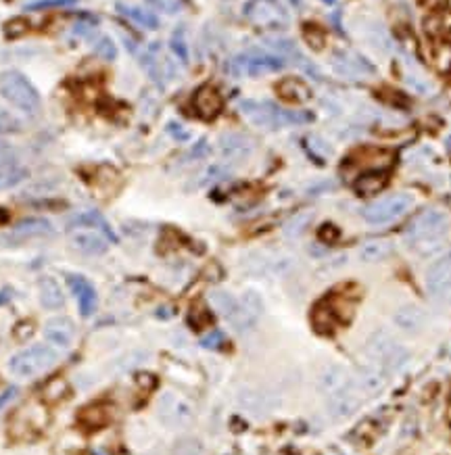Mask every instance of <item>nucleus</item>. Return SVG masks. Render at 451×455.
Here are the masks:
<instances>
[{"instance_id":"obj_4","label":"nucleus","mask_w":451,"mask_h":455,"mask_svg":"<svg viewBox=\"0 0 451 455\" xmlns=\"http://www.w3.org/2000/svg\"><path fill=\"white\" fill-rule=\"evenodd\" d=\"M365 355L372 364L382 365L389 372H397L409 362V351L385 330H376L368 336Z\"/></svg>"},{"instance_id":"obj_17","label":"nucleus","mask_w":451,"mask_h":455,"mask_svg":"<svg viewBox=\"0 0 451 455\" xmlns=\"http://www.w3.org/2000/svg\"><path fill=\"white\" fill-rule=\"evenodd\" d=\"M71 244L84 255H102L109 249V238L98 230H80L71 234Z\"/></svg>"},{"instance_id":"obj_3","label":"nucleus","mask_w":451,"mask_h":455,"mask_svg":"<svg viewBox=\"0 0 451 455\" xmlns=\"http://www.w3.org/2000/svg\"><path fill=\"white\" fill-rule=\"evenodd\" d=\"M0 96L23 115L34 117L40 111V94L21 71L8 69L0 73Z\"/></svg>"},{"instance_id":"obj_19","label":"nucleus","mask_w":451,"mask_h":455,"mask_svg":"<svg viewBox=\"0 0 451 455\" xmlns=\"http://www.w3.org/2000/svg\"><path fill=\"white\" fill-rule=\"evenodd\" d=\"M326 399H328V413L334 420H347L360 408V399L353 393V389L341 391V393H336L332 397H326Z\"/></svg>"},{"instance_id":"obj_25","label":"nucleus","mask_w":451,"mask_h":455,"mask_svg":"<svg viewBox=\"0 0 451 455\" xmlns=\"http://www.w3.org/2000/svg\"><path fill=\"white\" fill-rule=\"evenodd\" d=\"M393 247L389 240L385 238H374V240H368L363 242L360 249V259L363 264H378L382 259H387L391 255Z\"/></svg>"},{"instance_id":"obj_26","label":"nucleus","mask_w":451,"mask_h":455,"mask_svg":"<svg viewBox=\"0 0 451 455\" xmlns=\"http://www.w3.org/2000/svg\"><path fill=\"white\" fill-rule=\"evenodd\" d=\"M46 234H52V226H50V222L36 218V220H23L21 224H17V226L13 228V232H11V238H15V240H23V238L46 236Z\"/></svg>"},{"instance_id":"obj_2","label":"nucleus","mask_w":451,"mask_h":455,"mask_svg":"<svg viewBox=\"0 0 451 455\" xmlns=\"http://www.w3.org/2000/svg\"><path fill=\"white\" fill-rule=\"evenodd\" d=\"M240 111L245 113V117L257 126V128H266V130H278L282 126H297V124H308L312 122L310 113H301V111H288L282 109L274 102H255V100H242L240 102Z\"/></svg>"},{"instance_id":"obj_35","label":"nucleus","mask_w":451,"mask_h":455,"mask_svg":"<svg viewBox=\"0 0 451 455\" xmlns=\"http://www.w3.org/2000/svg\"><path fill=\"white\" fill-rule=\"evenodd\" d=\"M78 0H34L25 4V11H40V8H54V6H71Z\"/></svg>"},{"instance_id":"obj_24","label":"nucleus","mask_w":451,"mask_h":455,"mask_svg":"<svg viewBox=\"0 0 451 455\" xmlns=\"http://www.w3.org/2000/svg\"><path fill=\"white\" fill-rule=\"evenodd\" d=\"M276 94L288 102H308L312 98V88L299 78H286L276 84Z\"/></svg>"},{"instance_id":"obj_30","label":"nucleus","mask_w":451,"mask_h":455,"mask_svg":"<svg viewBox=\"0 0 451 455\" xmlns=\"http://www.w3.org/2000/svg\"><path fill=\"white\" fill-rule=\"evenodd\" d=\"M382 186H385V174L370 172V174L361 176L360 180L356 182V190H358L360 194H374V192H378Z\"/></svg>"},{"instance_id":"obj_39","label":"nucleus","mask_w":451,"mask_h":455,"mask_svg":"<svg viewBox=\"0 0 451 455\" xmlns=\"http://www.w3.org/2000/svg\"><path fill=\"white\" fill-rule=\"evenodd\" d=\"M15 395H17V389H15V386H11V389H8V391H6V393L0 397V410H2V408H4V403H8V401L15 397Z\"/></svg>"},{"instance_id":"obj_31","label":"nucleus","mask_w":451,"mask_h":455,"mask_svg":"<svg viewBox=\"0 0 451 455\" xmlns=\"http://www.w3.org/2000/svg\"><path fill=\"white\" fill-rule=\"evenodd\" d=\"M240 303L245 305V309H247L253 318H259V316L264 314V301H262V297H259L257 292H253V290L245 292L242 299H240Z\"/></svg>"},{"instance_id":"obj_15","label":"nucleus","mask_w":451,"mask_h":455,"mask_svg":"<svg viewBox=\"0 0 451 455\" xmlns=\"http://www.w3.org/2000/svg\"><path fill=\"white\" fill-rule=\"evenodd\" d=\"M67 284L71 288V292L76 295L78 299V307H80V314L84 318H88L94 314L96 309V290L92 288V284L84 278V276H76V273H69L67 276Z\"/></svg>"},{"instance_id":"obj_36","label":"nucleus","mask_w":451,"mask_h":455,"mask_svg":"<svg viewBox=\"0 0 451 455\" xmlns=\"http://www.w3.org/2000/svg\"><path fill=\"white\" fill-rule=\"evenodd\" d=\"M96 54H100V57H102V59H107V61H113V59H115V54H117L113 40L102 38V40L96 45Z\"/></svg>"},{"instance_id":"obj_8","label":"nucleus","mask_w":451,"mask_h":455,"mask_svg":"<svg viewBox=\"0 0 451 455\" xmlns=\"http://www.w3.org/2000/svg\"><path fill=\"white\" fill-rule=\"evenodd\" d=\"M211 303L220 312V316H224L230 321V326L236 332H249L255 326V321H257V318H253L238 299H234L226 290H213L211 292Z\"/></svg>"},{"instance_id":"obj_21","label":"nucleus","mask_w":451,"mask_h":455,"mask_svg":"<svg viewBox=\"0 0 451 455\" xmlns=\"http://www.w3.org/2000/svg\"><path fill=\"white\" fill-rule=\"evenodd\" d=\"M45 336L50 345H54L59 349H69L74 343V326L69 319H50V321H46Z\"/></svg>"},{"instance_id":"obj_37","label":"nucleus","mask_w":451,"mask_h":455,"mask_svg":"<svg viewBox=\"0 0 451 455\" xmlns=\"http://www.w3.org/2000/svg\"><path fill=\"white\" fill-rule=\"evenodd\" d=\"M222 343H224V334H222L220 330H216V332H211V334L203 336V341H201V345H203V347H207V349H218Z\"/></svg>"},{"instance_id":"obj_27","label":"nucleus","mask_w":451,"mask_h":455,"mask_svg":"<svg viewBox=\"0 0 451 455\" xmlns=\"http://www.w3.org/2000/svg\"><path fill=\"white\" fill-rule=\"evenodd\" d=\"M69 228L74 230V228H86V230H98V232H102L109 240H115V234L111 232V228L109 224L102 220V215L100 213H96V211H86V213H78L71 222H69Z\"/></svg>"},{"instance_id":"obj_23","label":"nucleus","mask_w":451,"mask_h":455,"mask_svg":"<svg viewBox=\"0 0 451 455\" xmlns=\"http://www.w3.org/2000/svg\"><path fill=\"white\" fill-rule=\"evenodd\" d=\"M393 321H395V326H397L399 330L414 334V332L422 330V326H424V321H426V314H424L418 305H402V307L395 312Z\"/></svg>"},{"instance_id":"obj_41","label":"nucleus","mask_w":451,"mask_h":455,"mask_svg":"<svg viewBox=\"0 0 451 455\" xmlns=\"http://www.w3.org/2000/svg\"><path fill=\"white\" fill-rule=\"evenodd\" d=\"M326 4H334V0H324Z\"/></svg>"},{"instance_id":"obj_28","label":"nucleus","mask_w":451,"mask_h":455,"mask_svg":"<svg viewBox=\"0 0 451 455\" xmlns=\"http://www.w3.org/2000/svg\"><path fill=\"white\" fill-rule=\"evenodd\" d=\"M117 11L124 13L128 19H132L134 23L142 25V28H148V30H155L159 25L157 17L151 13V11H144V8H138V6H128L124 2H117Z\"/></svg>"},{"instance_id":"obj_18","label":"nucleus","mask_w":451,"mask_h":455,"mask_svg":"<svg viewBox=\"0 0 451 455\" xmlns=\"http://www.w3.org/2000/svg\"><path fill=\"white\" fill-rule=\"evenodd\" d=\"M220 153L226 161L230 163H240L245 159H249V155L253 153V144L247 136L240 134H226L220 138Z\"/></svg>"},{"instance_id":"obj_13","label":"nucleus","mask_w":451,"mask_h":455,"mask_svg":"<svg viewBox=\"0 0 451 455\" xmlns=\"http://www.w3.org/2000/svg\"><path fill=\"white\" fill-rule=\"evenodd\" d=\"M317 389L326 397H332V395H336L341 391L353 389L349 370L341 364H332L328 365V367H324L322 374H320V378H317Z\"/></svg>"},{"instance_id":"obj_33","label":"nucleus","mask_w":451,"mask_h":455,"mask_svg":"<svg viewBox=\"0 0 451 455\" xmlns=\"http://www.w3.org/2000/svg\"><path fill=\"white\" fill-rule=\"evenodd\" d=\"M303 36H305V42L310 48H314V50H320L322 46H324V32L314 25V23H308L305 28H303Z\"/></svg>"},{"instance_id":"obj_38","label":"nucleus","mask_w":451,"mask_h":455,"mask_svg":"<svg viewBox=\"0 0 451 455\" xmlns=\"http://www.w3.org/2000/svg\"><path fill=\"white\" fill-rule=\"evenodd\" d=\"M176 455H201V447L192 441L188 443H182L180 447L176 449Z\"/></svg>"},{"instance_id":"obj_5","label":"nucleus","mask_w":451,"mask_h":455,"mask_svg":"<svg viewBox=\"0 0 451 455\" xmlns=\"http://www.w3.org/2000/svg\"><path fill=\"white\" fill-rule=\"evenodd\" d=\"M284 67H286L284 57L266 52V50H251L234 57L228 65V71L236 78H257V76L280 71Z\"/></svg>"},{"instance_id":"obj_16","label":"nucleus","mask_w":451,"mask_h":455,"mask_svg":"<svg viewBox=\"0 0 451 455\" xmlns=\"http://www.w3.org/2000/svg\"><path fill=\"white\" fill-rule=\"evenodd\" d=\"M358 384H360L363 393L378 395L389 384V370H385L382 365L372 364V362L361 365L360 372H358Z\"/></svg>"},{"instance_id":"obj_14","label":"nucleus","mask_w":451,"mask_h":455,"mask_svg":"<svg viewBox=\"0 0 451 455\" xmlns=\"http://www.w3.org/2000/svg\"><path fill=\"white\" fill-rule=\"evenodd\" d=\"M222 105H224L222 94L211 84L201 86L199 90L194 92V96H192V109L203 119H213L222 111Z\"/></svg>"},{"instance_id":"obj_12","label":"nucleus","mask_w":451,"mask_h":455,"mask_svg":"<svg viewBox=\"0 0 451 455\" xmlns=\"http://www.w3.org/2000/svg\"><path fill=\"white\" fill-rule=\"evenodd\" d=\"M25 176H28V172L19 163V157L13 150V146L0 140V190L23 182Z\"/></svg>"},{"instance_id":"obj_20","label":"nucleus","mask_w":451,"mask_h":455,"mask_svg":"<svg viewBox=\"0 0 451 455\" xmlns=\"http://www.w3.org/2000/svg\"><path fill=\"white\" fill-rule=\"evenodd\" d=\"M238 403H240L242 410L253 413V415H264L276 406L271 395L259 391V389H242L238 393Z\"/></svg>"},{"instance_id":"obj_32","label":"nucleus","mask_w":451,"mask_h":455,"mask_svg":"<svg viewBox=\"0 0 451 455\" xmlns=\"http://www.w3.org/2000/svg\"><path fill=\"white\" fill-rule=\"evenodd\" d=\"M170 48H172V52L180 59L182 63H188V46H186V40H184V34H182L180 28L172 34Z\"/></svg>"},{"instance_id":"obj_34","label":"nucleus","mask_w":451,"mask_h":455,"mask_svg":"<svg viewBox=\"0 0 451 455\" xmlns=\"http://www.w3.org/2000/svg\"><path fill=\"white\" fill-rule=\"evenodd\" d=\"M21 130V124L6 111H0V134H17Z\"/></svg>"},{"instance_id":"obj_1","label":"nucleus","mask_w":451,"mask_h":455,"mask_svg":"<svg viewBox=\"0 0 451 455\" xmlns=\"http://www.w3.org/2000/svg\"><path fill=\"white\" fill-rule=\"evenodd\" d=\"M450 232V218L441 209H426L420 213L406 232V244L418 255L426 257L437 253Z\"/></svg>"},{"instance_id":"obj_22","label":"nucleus","mask_w":451,"mask_h":455,"mask_svg":"<svg viewBox=\"0 0 451 455\" xmlns=\"http://www.w3.org/2000/svg\"><path fill=\"white\" fill-rule=\"evenodd\" d=\"M334 71L347 78H360V76L374 73V67L360 54H339L334 57Z\"/></svg>"},{"instance_id":"obj_9","label":"nucleus","mask_w":451,"mask_h":455,"mask_svg":"<svg viewBox=\"0 0 451 455\" xmlns=\"http://www.w3.org/2000/svg\"><path fill=\"white\" fill-rule=\"evenodd\" d=\"M245 17L259 28H282L288 23V13L280 0H249L245 4Z\"/></svg>"},{"instance_id":"obj_7","label":"nucleus","mask_w":451,"mask_h":455,"mask_svg":"<svg viewBox=\"0 0 451 455\" xmlns=\"http://www.w3.org/2000/svg\"><path fill=\"white\" fill-rule=\"evenodd\" d=\"M57 360H59V355L54 349H50L46 345H34V347L13 355L8 362V367L15 376L30 378V376H36V374H42L46 370H50L57 364Z\"/></svg>"},{"instance_id":"obj_6","label":"nucleus","mask_w":451,"mask_h":455,"mask_svg":"<svg viewBox=\"0 0 451 455\" xmlns=\"http://www.w3.org/2000/svg\"><path fill=\"white\" fill-rule=\"evenodd\" d=\"M411 205H414L411 194L397 192V194H391L387 199H380V201L368 205L361 215H363L365 224H370V226H385V224H391V222L399 220L402 215H406L411 209Z\"/></svg>"},{"instance_id":"obj_11","label":"nucleus","mask_w":451,"mask_h":455,"mask_svg":"<svg viewBox=\"0 0 451 455\" xmlns=\"http://www.w3.org/2000/svg\"><path fill=\"white\" fill-rule=\"evenodd\" d=\"M159 415L170 426H186L192 420V406L176 393H165L159 399Z\"/></svg>"},{"instance_id":"obj_10","label":"nucleus","mask_w":451,"mask_h":455,"mask_svg":"<svg viewBox=\"0 0 451 455\" xmlns=\"http://www.w3.org/2000/svg\"><path fill=\"white\" fill-rule=\"evenodd\" d=\"M426 290L433 299L445 301L451 297V253L437 259L426 272Z\"/></svg>"},{"instance_id":"obj_40","label":"nucleus","mask_w":451,"mask_h":455,"mask_svg":"<svg viewBox=\"0 0 451 455\" xmlns=\"http://www.w3.org/2000/svg\"><path fill=\"white\" fill-rule=\"evenodd\" d=\"M8 297H11V292H8V290H2V292H0V303L8 301Z\"/></svg>"},{"instance_id":"obj_29","label":"nucleus","mask_w":451,"mask_h":455,"mask_svg":"<svg viewBox=\"0 0 451 455\" xmlns=\"http://www.w3.org/2000/svg\"><path fill=\"white\" fill-rule=\"evenodd\" d=\"M40 301L46 309H59L63 305V292L52 278H45L40 282Z\"/></svg>"}]
</instances>
